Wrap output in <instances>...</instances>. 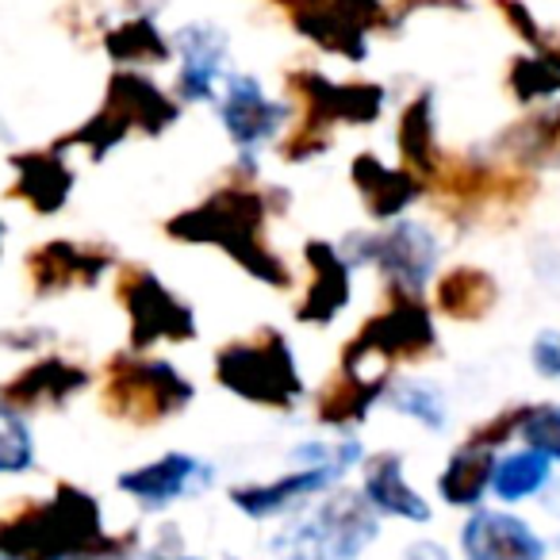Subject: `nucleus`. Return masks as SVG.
<instances>
[{"mask_svg": "<svg viewBox=\"0 0 560 560\" xmlns=\"http://www.w3.org/2000/svg\"><path fill=\"white\" fill-rule=\"evenodd\" d=\"M12 185L9 196L35 211V215H58L73 192V165L62 150H27L12 154Z\"/></svg>", "mask_w": 560, "mask_h": 560, "instance_id": "obj_15", "label": "nucleus"}, {"mask_svg": "<svg viewBox=\"0 0 560 560\" xmlns=\"http://www.w3.org/2000/svg\"><path fill=\"white\" fill-rule=\"evenodd\" d=\"M522 415H526V407H511V411H506V415H495V419L483 422V427L476 430L472 442H476V445H488V450H495L499 442H506V438L518 434Z\"/></svg>", "mask_w": 560, "mask_h": 560, "instance_id": "obj_34", "label": "nucleus"}, {"mask_svg": "<svg viewBox=\"0 0 560 560\" xmlns=\"http://www.w3.org/2000/svg\"><path fill=\"white\" fill-rule=\"evenodd\" d=\"M0 246H4V219H0Z\"/></svg>", "mask_w": 560, "mask_h": 560, "instance_id": "obj_38", "label": "nucleus"}, {"mask_svg": "<svg viewBox=\"0 0 560 560\" xmlns=\"http://www.w3.org/2000/svg\"><path fill=\"white\" fill-rule=\"evenodd\" d=\"M511 89L518 101H545L560 93V58L529 55L511 66Z\"/></svg>", "mask_w": 560, "mask_h": 560, "instance_id": "obj_31", "label": "nucleus"}, {"mask_svg": "<svg viewBox=\"0 0 560 560\" xmlns=\"http://www.w3.org/2000/svg\"><path fill=\"white\" fill-rule=\"evenodd\" d=\"M119 300L131 323V346L150 350L158 342H188L196 335V319L188 304H180L162 280L147 269H124L119 277Z\"/></svg>", "mask_w": 560, "mask_h": 560, "instance_id": "obj_9", "label": "nucleus"}, {"mask_svg": "<svg viewBox=\"0 0 560 560\" xmlns=\"http://www.w3.org/2000/svg\"><path fill=\"white\" fill-rule=\"evenodd\" d=\"M78 560H96V557H78Z\"/></svg>", "mask_w": 560, "mask_h": 560, "instance_id": "obj_39", "label": "nucleus"}, {"mask_svg": "<svg viewBox=\"0 0 560 560\" xmlns=\"http://www.w3.org/2000/svg\"><path fill=\"white\" fill-rule=\"evenodd\" d=\"M438 257H442V246L434 231L415 219H396L388 231L365 242V261L376 265L399 292H419L434 277Z\"/></svg>", "mask_w": 560, "mask_h": 560, "instance_id": "obj_10", "label": "nucleus"}, {"mask_svg": "<svg viewBox=\"0 0 560 560\" xmlns=\"http://www.w3.org/2000/svg\"><path fill=\"white\" fill-rule=\"evenodd\" d=\"M215 376L226 392L261 407H292L304 392L296 358L277 330H261L219 350Z\"/></svg>", "mask_w": 560, "mask_h": 560, "instance_id": "obj_5", "label": "nucleus"}, {"mask_svg": "<svg viewBox=\"0 0 560 560\" xmlns=\"http://www.w3.org/2000/svg\"><path fill=\"white\" fill-rule=\"evenodd\" d=\"M211 468L203 460L188 457V453H165V457L139 465L131 472H124L116 480V488L124 495H131L135 503H142L147 511H162V506L177 503V499L192 495V491L208 488Z\"/></svg>", "mask_w": 560, "mask_h": 560, "instance_id": "obj_13", "label": "nucleus"}, {"mask_svg": "<svg viewBox=\"0 0 560 560\" xmlns=\"http://www.w3.org/2000/svg\"><path fill=\"white\" fill-rule=\"evenodd\" d=\"M549 457H541L537 450H518L506 453L503 460H495L491 468V491L503 503H522V499L537 495L549 483Z\"/></svg>", "mask_w": 560, "mask_h": 560, "instance_id": "obj_26", "label": "nucleus"}, {"mask_svg": "<svg viewBox=\"0 0 560 560\" xmlns=\"http://www.w3.org/2000/svg\"><path fill=\"white\" fill-rule=\"evenodd\" d=\"M139 534H108L89 491L58 483L55 495L24 499L0 514V557L9 560H127Z\"/></svg>", "mask_w": 560, "mask_h": 560, "instance_id": "obj_1", "label": "nucleus"}, {"mask_svg": "<svg viewBox=\"0 0 560 560\" xmlns=\"http://www.w3.org/2000/svg\"><path fill=\"white\" fill-rule=\"evenodd\" d=\"M399 150H404V162L415 177H430V173H442V162L434 158V101L419 96L411 108L399 119Z\"/></svg>", "mask_w": 560, "mask_h": 560, "instance_id": "obj_27", "label": "nucleus"}, {"mask_svg": "<svg viewBox=\"0 0 560 560\" xmlns=\"http://www.w3.org/2000/svg\"><path fill=\"white\" fill-rule=\"evenodd\" d=\"M47 338H50L47 330H35V327L0 330V346H9V350H43Z\"/></svg>", "mask_w": 560, "mask_h": 560, "instance_id": "obj_36", "label": "nucleus"}, {"mask_svg": "<svg viewBox=\"0 0 560 560\" xmlns=\"http://www.w3.org/2000/svg\"><path fill=\"white\" fill-rule=\"evenodd\" d=\"M292 108L289 101H269L265 89L254 78H226V101H223V127L242 150H257L280 135V127L289 124Z\"/></svg>", "mask_w": 560, "mask_h": 560, "instance_id": "obj_14", "label": "nucleus"}, {"mask_svg": "<svg viewBox=\"0 0 560 560\" xmlns=\"http://www.w3.org/2000/svg\"><path fill=\"white\" fill-rule=\"evenodd\" d=\"M192 399V384L165 361L119 353L108 361L104 373V411L119 422L135 427H154V422L177 415Z\"/></svg>", "mask_w": 560, "mask_h": 560, "instance_id": "obj_6", "label": "nucleus"}, {"mask_svg": "<svg viewBox=\"0 0 560 560\" xmlns=\"http://www.w3.org/2000/svg\"><path fill=\"white\" fill-rule=\"evenodd\" d=\"M491 468H495V453L488 445L468 442L453 453L445 472L438 476V491L450 506H476L491 488Z\"/></svg>", "mask_w": 560, "mask_h": 560, "instance_id": "obj_24", "label": "nucleus"}, {"mask_svg": "<svg viewBox=\"0 0 560 560\" xmlns=\"http://www.w3.org/2000/svg\"><path fill=\"white\" fill-rule=\"evenodd\" d=\"M529 358H534L537 373L549 376V381H557L560 376V330H541V335L534 338Z\"/></svg>", "mask_w": 560, "mask_h": 560, "instance_id": "obj_35", "label": "nucleus"}, {"mask_svg": "<svg viewBox=\"0 0 560 560\" xmlns=\"http://www.w3.org/2000/svg\"><path fill=\"white\" fill-rule=\"evenodd\" d=\"M350 173H353V185H358L361 200H365L369 215L384 219V223L404 215L422 192V180L415 177L411 170H392V165H384L381 158H373V154H361Z\"/></svg>", "mask_w": 560, "mask_h": 560, "instance_id": "obj_18", "label": "nucleus"}, {"mask_svg": "<svg viewBox=\"0 0 560 560\" xmlns=\"http://www.w3.org/2000/svg\"><path fill=\"white\" fill-rule=\"evenodd\" d=\"M177 119V104L139 70H116L108 81V93H104V104L93 119L78 127L73 135H66L58 147H81L85 154L104 158L112 147L127 139L135 131L158 135Z\"/></svg>", "mask_w": 560, "mask_h": 560, "instance_id": "obj_3", "label": "nucleus"}, {"mask_svg": "<svg viewBox=\"0 0 560 560\" xmlns=\"http://www.w3.org/2000/svg\"><path fill=\"white\" fill-rule=\"evenodd\" d=\"M384 404L399 415H411L415 422H422L427 430H442L445 427V399L434 384L427 381H399L384 392Z\"/></svg>", "mask_w": 560, "mask_h": 560, "instance_id": "obj_30", "label": "nucleus"}, {"mask_svg": "<svg viewBox=\"0 0 560 560\" xmlns=\"http://www.w3.org/2000/svg\"><path fill=\"white\" fill-rule=\"evenodd\" d=\"M35 468L32 419L0 399V476H24Z\"/></svg>", "mask_w": 560, "mask_h": 560, "instance_id": "obj_29", "label": "nucleus"}, {"mask_svg": "<svg viewBox=\"0 0 560 560\" xmlns=\"http://www.w3.org/2000/svg\"><path fill=\"white\" fill-rule=\"evenodd\" d=\"M330 480H335V476L323 472V468H296V472L280 476V480H272V483L234 488L231 503L238 506L242 514H249V518H269V514H280V511H289V506H296L300 499L327 491Z\"/></svg>", "mask_w": 560, "mask_h": 560, "instance_id": "obj_22", "label": "nucleus"}, {"mask_svg": "<svg viewBox=\"0 0 560 560\" xmlns=\"http://www.w3.org/2000/svg\"><path fill=\"white\" fill-rule=\"evenodd\" d=\"M180 70H177V96L180 101H211L223 78L226 62V35L208 24H188L177 32Z\"/></svg>", "mask_w": 560, "mask_h": 560, "instance_id": "obj_17", "label": "nucleus"}, {"mask_svg": "<svg viewBox=\"0 0 560 560\" xmlns=\"http://www.w3.org/2000/svg\"><path fill=\"white\" fill-rule=\"evenodd\" d=\"M365 499L376 514L404 522H430V503L404 480V460L396 453H376L365 460Z\"/></svg>", "mask_w": 560, "mask_h": 560, "instance_id": "obj_21", "label": "nucleus"}, {"mask_svg": "<svg viewBox=\"0 0 560 560\" xmlns=\"http://www.w3.org/2000/svg\"><path fill=\"white\" fill-rule=\"evenodd\" d=\"M381 534V514L365 495L330 491L312 518L277 534L272 549L284 560H358L373 537Z\"/></svg>", "mask_w": 560, "mask_h": 560, "instance_id": "obj_4", "label": "nucleus"}, {"mask_svg": "<svg viewBox=\"0 0 560 560\" xmlns=\"http://www.w3.org/2000/svg\"><path fill=\"white\" fill-rule=\"evenodd\" d=\"M93 384L89 369L73 365V361L47 353V358H35L32 365H24L20 373H12L9 381L0 384V399L12 404L16 411H50V407H66L73 396Z\"/></svg>", "mask_w": 560, "mask_h": 560, "instance_id": "obj_12", "label": "nucleus"}, {"mask_svg": "<svg viewBox=\"0 0 560 560\" xmlns=\"http://www.w3.org/2000/svg\"><path fill=\"white\" fill-rule=\"evenodd\" d=\"M503 147L511 150L518 162H537V165H560V108L541 112L529 124H518L503 139Z\"/></svg>", "mask_w": 560, "mask_h": 560, "instance_id": "obj_28", "label": "nucleus"}, {"mask_svg": "<svg viewBox=\"0 0 560 560\" xmlns=\"http://www.w3.org/2000/svg\"><path fill=\"white\" fill-rule=\"evenodd\" d=\"M296 460H304L307 468H323L338 480L346 468H353L361 460V445L353 438H342V442H307L296 450Z\"/></svg>", "mask_w": 560, "mask_h": 560, "instance_id": "obj_33", "label": "nucleus"}, {"mask_svg": "<svg viewBox=\"0 0 560 560\" xmlns=\"http://www.w3.org/2000/svg\"><path fill=\"white\" fill-rule=\"evenodd\" d=\"M518 434L526 438V450H537L541 457L560 460V404L526 407Z\"/></svg>", "mask_w": 560, "mask_h": 560, "instance_id": "obj_32", "label": "nucleus"}, {"mask_svg": "<svg viewBox=\"0 0 560 560\" xmlns=\"http://www.w3.org/2000/svg\"><path fill=\"white\" fill-rule=\"evenodd\" d=\"M495 300L499 284L491 280V272L472 269V265L450 269L438 280V312L450 319H480L495 307Z\"/></svg>", "mask_w": 560, "mask_h": 560, "instance_id": "obj_25", "label": "nucleus"}, {"mask_svg": "<svg viewBox=\"0 0 560 560\" xmlns=\"http://www.w3.org/2000/svg\"><path fill=\"white\" fill-rule=\"evenodd\" d=\"M24 269L35 296H62L73 289H93L112 269V254L73 238H50L24 257Z\"/></svg>", "mask_w": 560, "mask_h": 560, "instance_id": "obj_11", "label": "nucleus"}, {"mask_svg": "<svg viewBox=\"0 0 560 560\" xmlns=\"http://www.w3.org/2000/svg\"><path fill=\"white\" fill-rule=\"evenodd\" d=\"M292 89L304 101L307 116L296 127L289 142H284V158L304 162L307 154L327 147L335 124H373L384 112V89L353 81V85H338V81L323 78V73H292Z\"/></svg>", "mask_w": 560, "mask_h": 560, "instance_id": "obj_7", "label": "nucleus"}, {"mask_svg": "<svg viewBox=\"0 0 560 560\" xmlns=\"http://www.w3.org/2000/svg\"><path fill=\"white\" fill-rule=\"evenodd\" d=\"M434 350V319L419 304L415 292L392 289L388 307L376 312L365 327L358 330L350 346H346V369H365L373 365H396V361H419L422 353Z\"/></svg>", "mask_w": 560, "mask_h": 560, "instance_id": "obj_8", "label": "nucleus"}, {"mask_svg": "<svg viewBox=\"0 0 560 560\" xmlns=\"http://www.w3.org/2000/svg\"><path fill=\"white\" fill-rule=\"evenodd\" d=\"M307 261H312V284H307V296L300 304V319H338V312L350 304V261L335 246H327V242H312L307 246Z\"/></svg>", "mask_w": 560, "mask_h": 560, "instance_id": "obj_19", "label": "nucleus"}, {"mask_svg": "<svg viewBox=\"0 0 560 560\" xmlns=\"http://www.w3.org/2000/svg\"><path fill=\"white\" fill-rule=\"evenodd\" d=\"M265 231V200L257 188H219L192 211L170 219V234L180 242H211L231 254L249 277L265 280L272 289H284L292 280L289 265L280 261L261 238Z\"/></svg>", "mask_w": 560, "mask_h": 560, "instance_id": "obj_2", "label": "nucleus"}, {"mask_svg": "<svg viewBox=\"0 0 560 560\" xmlns=\"http://www.w3.org/2000/svg\"><path fill=\"white\" fill-rule=\"evenodd\" d=\"M384 396V373H365V369H342L338 376H330L327 388L319 392V404H315V415H319L323 427L335 430H353L373 404H381Z\"/></svg>", "mask_w": 560, "mask_h": 560, "instance_id": "obj_20", "label": "nucleus"}, {"mask_svg": "<svg viewBox=\"0 0 560 560\" xmlns=\"http://www.w3.org/2000/svg\"><path fill=\"white\" fill-rule=\"evenodd\" d=\"M468 560H545V541L506 511H476L460 529Z\"/></svg>", "mask_w": 560, "mask_h": 560, "instance_id": "obj_16", "label": "nucleus"}, {"mask_svg": "<svg viewBox=\"0 0 560 560\" xmlns=\"http://www.w3.org/2000/svg\"><path fill=\"white\" fill-rule=\"evenodd\" d=\"M104 55L119 70H142V66L170 62L173 43L158 32V24L150 16H131L119 27H112V32H104Z\"/></svg>", "mask_w": 560, "mask_h": 560, "instance_id": "obj_23", "label": "nucleus"}, {"mask_svg": "<svg viewBox=\"0 0 560 560\" xmlns=\"http://www.w3.org/2000/svg\"><path fill=\"white\" fill-rule=\"evenodd\" d=\"M404 560H450V552H445L442 545H434V541H419V545H411V549L404 552Z\"/></svg>", "mask_w": 560, "mask_h": 560, "instance_id": "obj_37", "label": "nucleus"}]
</instances>
